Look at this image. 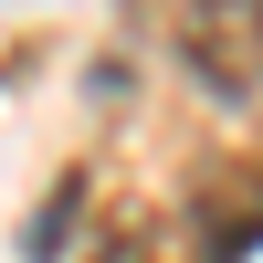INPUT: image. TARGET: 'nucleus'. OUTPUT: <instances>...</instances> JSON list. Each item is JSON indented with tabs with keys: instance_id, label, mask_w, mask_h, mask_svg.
Wrapping results in <instances>:
<instances>
[{
	"instance_id": "f03ea898",
	"label": "nucleus",
	"mask_w": 263,
	"mask_h": 263,
	"mask_svg": "<svg viewBox=\"0 0 263 263\" xmlns=\"http://www.w3.org/2000/svg\"><path fill=\"white\" fill-rule=\"evenodd\" d=\"M190 221H200V263H242V253L263 242V168L211 179L200 200H190Z\"/></svg>"
},
{
	"instance_id": "7ed1b4c3",
	"label": "nucleus",
	"mask_w": 263,
	"mask_h": 263,
	"mask_svg": "<svg viewBox=\"0 0 263 263\" xmlns=\"http://www.w3.org/2000/svg\"><path fill=\"white\" fill-rule=\"evenodd\" d=\"M84 263H179V253H168V232H158V221H126V232H105Z\"/></svg>"
},
{
	"instance_id": "f257e3e1",
	"label": "nucleus",
	"mask_w": 263,
	"mask_h": 263,
	"mask_svg": "<svg viewBox=\"0 0 263 263\" xmlns=\"http://www.w3.org/2000/svg\"><path fill=\"white\" fill-rule=\"evenodd\" d=\"M179 53L221 95H263V0H190L179 11Z\"/></svg>"
}]
</instances>
